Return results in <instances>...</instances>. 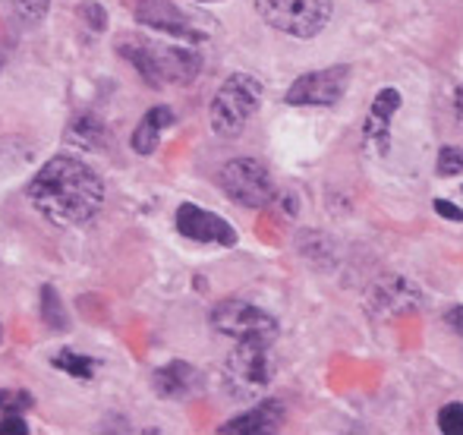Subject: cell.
<instances>
[{
	"mask_svg": "<svg viewBox=\"0 0 463 435\" xmlns=\"http://www.w3.org/2000/svg\"><path fill=\"white\" fill-rule=\"evenodd\" d=\"M29 203L51 224H86L101 212L104 184L86 161L73 158V155H54L32 177Z\"/></svg>",
	"mask_w": 463,
	"mask_h": 435,
	"instance_id": "obj_1",
	"label": "cell"
},
{
	"mask_svg": "<svg viewBox=\"0 0 463 435\" xmlns=\"http://www.w3.org/2000/svg\"><path fill=\"white\" fill-rule=\"evenodd\" d=\"M120 54L139 70L148 86H184L199 76V54L193 48H174V44L146 42V38H127L120 42Z\"/></svg>",
	"mask_w": 463,
	"mask_h": 435,
	"instance_id": "obj_2",
	"label": "cell"
},
{
	"mask_svg": "<svg viewBox=\"0 0 463 435\" xmlns=\"http://www.w3.org/2000/svg\"><path fill=\"white\" fill-rule=\"evenodd\" d=\"M262 101V82L250 73H233L221 82V89L212 99V129L221 139H233L246 129L252 114Z\"/></svg>",
	"mask_w": 463,
	"mask_h": 435,
	"instance_id": "obj_3",
	"label": "cell"
},
{
	"mask_svg": "<svg viewBox=\"0 0 463 435\" xmlns=\"http://www.w3.org/2000/svg\"><path fill=\"white\" fill-rule=\"evenodd\" d=\"M275 375V356H271V341H237L224 363V385L233 398H256L269 388Z\"/></svg>",
	"mask_w": 463,
	"mask_h": 435,
	"instance_id": "obj_4",
	"label": "cell"
},
{
	"mask_svg": "<svg viewBox=\"0 0 463 435\" xmlns=\"http://www.w3.org/2000/svg\"><path fill=\"white\" fill-rule=\"evenodd\" d=\"M256 10L284 35L316 38L331 19V0H256Z\"/></svg>",
	"mask_w": 463,
	"mask_h": 435,
	"instance_id": "obj_5",
	"label": "cell"
},
{
	"mask_svg": "<svg viewBox=\"0 0 463 435\" xmlns=\"http://www.w3.org/2000/svg\"><path fill=\"white\" fill-rule=\"evenodd\" d=\"M218 184L227 199L243 209H265L275 199V184L265 165L256 158H233L218 171Z\"/></svg>",
	"mask_w": 463,
	"mask_h": 435,
	"instance_id": "obj_6",
	"label": "cell"
},
{
	"mask_svg": "<svg viewBox=\"0 0 463 435\" xmlns=\"http://www.w3.org/2000/svg\"><path fill=\"white\" fill-rule=\"evenodd\" d=\"M212 326L214 331H221V335L233 337V341H250V337H256V341L275 344V337H278L275 316H269L265 309L252 307V303H246V300H233V297L212 309Z\"/></svg>",
	"mask_w": 463,
	"mask_h": 435,
	"instance_id": "obj_7",
	"label": "cell"
},
{
	"mask_svg": "<svg viewBox=\"0 0 463 435\" xmlns=\"http://www.w3.org/2000/svg\"><path fill=\"white\" fill-rule=\"evenodd\" d=\"M350 86V67L337 63V67L312 70V73L299 76L290 89H287L284 101L293 108H331L344 99Z\"/></svg>",
	"mask_w": 463,
	"mask_h": 435,
	"instance_id": "obj_8",
	"label": "cell"
},
{
	"mask_svg": "<svg viewBox=\"0 0 463 435\" xmlns=\"http://www.w3.org/2000/svg\"><path fill=\"white\" fill-rule=\"evenodd\" d=\"M136 19H139L142 25H148V29L165 32V35L180 38V42H186V44H199L202 38H205V32L195 29L193 19H189L177 4H171V0H139Z\"/></svg>",
	"mask_w": 463,
	"mask_h": 435,
	"instance_id": "obj_9",
	"label": "cell"
},
{
	"mask_svg": "<svg viewBox=\"0 0 463 435\" xmlns=\"http://www.w3.org/2000/svg\"><path fill=\"white\" fill-rule=\"evenodd\" d=\"M177 231L184 233L186 240H195V243H214V246H233L237 243V231L227 224L221 215L214 212H205L193 203H184L177 209Z\"/></svg>",
	"mask_w": 463,
	"mask_h": 435,
	"instance_id": "obj_10",
	"label": "cell"
},
{
	"mask_svg": "<svg viewBox=\"0 0 463 435\" xmlns=\"http://www.w3.org/2000/svg\"><path fill=\"white\" fill-rule=\"evenodd\" d=\"M284 404L280 401H259L252 411L240 413V417L227 420L224 426H218L221 435H269L278 432L284 426Z\"/></svg>",
	"mask_w": 463,
	"mask_h": 435,
	"instance_id": "obj_11",
	"label": "cell"
},
{
	"mask_svg": "<svg viewBox=\"0 0 463 435\" xmlns=\"http://www.w3.org/2000/svg\"><path fill=\"white\" fill-rule=\"evenodd\" d=\"M397 108H401V92L397 89H382L372 99V108L363 123V139L372 142L378 152H388L391 146V120H394Z\"/></svg>",
	"mask_w": 463,
	"mask_h": 435,
	"instance_id": "obj_12",
	"label": "cell"
},
{
	"mask_svg": "<svg viewBox=\"0 0 463 435\" xmlns=\"http://www.w3.org/2000/svg\"><path fill=\"white\" fill-rule=\"evenodd\" d=\"M422 303L420 290L413 288L403 278H388L384 284H378V290L369 297V307L375 309L378 316H391V313H407V309H416Z\"/></svg>",
	"mask_w": 463,
	"mask_h": 435,
	"instance_id": "obj_13",
	"label": "cell"
},
{
	"mask_svg": "<svg viewBox=\"0 0 463 435\" xmlns=\"http://www.w3.org/2000/svg\"><path fill=\"white\" fill-rule=\"evenodd\" d=\"M152 385H155V392H158L161 398L180 401V398H186V394H193L195 388H199V373H195L189 363L174 360V363H167V366L155 369Z\"/></svg>",
	"mask_w": 463,
	"mask_h": 435,
	"instance_id": "obj_14",
	"label": "cell"
},
{
	"mask_svg": "<svg viewBox=\"0 0 463 435\" xmlns=\"http://www.w3.org/2000/svg\"><path fill=\"white\" fill-rule=\"evenodd\" d=\"M174 110L167 108V105H158V108H152L146 117H142V123L133 129V152L136 155H152L155 148H158V142H161V133H165L167 127H174Z\"/></svg>",
	"mask_w": 463,
	"mask_h": 435,
	"instance_id": "obj_15",
	"label": "cell"
},
{
	"mask_svg": "<svg viewBox=\"0 0 463 435\" xmlns=\"http://www.w3.org/2000/svg\"><path fill=\"white\" fill-rule=\"evenodd\" d=\"M51 363H54V369H61V373L73 375V379H80V382L95 379V373H98V360L80 354V350H57V354L51 356Z\"/></svg>",
	"mask_w": 463,
	"mask_h": 435,
	"instance_id": "obj_16",
	"label": "cell"
},
{
	"mask_svg": "<svg viewBox=\"0 0 463 435\" xmlns=\"http://www.w3.org/2000/svg\"><path fill=\"white\" fill-rule=\"evenodd\" d=\"M42 319L48 322V326L54 328V331L70 328L67 309H63L61 297H57V290L51 288V284H44V288H42Z\"/></svg>",
	"mask_w": 463,
	"mask_h": 435,
	"instance_id": "obj_17",
	"label": "cell"
},
{
	"mask_svg": "<svg viewBox=\"0 0 463 435\" xmlns=\"http://www.w3.org/2000/svg\"><path fill=\"white\" fill-rule=\"evenodd\" d=\"M70 142H76V146L82 148H92L101 142V123L95 120V117H80V120L73 123V129H70Z\"/></svg>",
	"mask_w": 463,
	"mask_h": 435,
	"instance_id": "obj_18",
	"label": "cell"
},
{
	"mask_svg": "<svg viewBox=\"0 0 463 435\" xmlns=\"http://www.w3.org/2000/svg\"><path fill=\"white\" fill-rule=\"evenodd\" d=\"M435 171H439V177H458V174H463V148L458 146L441 148L439 161H435Z\"/></svg>",
	"mask_w": 463,
	"mask_h": 435,
	"instance_id": "obj_19",
	"label": "cell"
},
{
	"mask_svg": "<svg viewBox=\"0 0 463 435\" xmlns=\"http://www.w3.org/2000/svg\"><path fill=\"white\" fill-rule=\"evenodd\" d=\"M439 430L445 435H463V404H448L439 413Z\"/></svg>",
	"mask_w": 463,
	"mask_h": 435,
	"instance_id": "obj_20",
	"label": "cell"
},
{
	"mask_svg": "<svg viewBox=\"0 0 463 435\" xmlns=\"http://www.w3.org/2000/svg\"><path fill=\"white\" fill-rule=\"evenodd\" d=\"M13 13L23 19H29V23H35V19H42L44 13L51 10V0H10Z\"/></svg>",
	"mask_w": 463,
	"mask_h": 435,
	"instance_id": "obj_21",
	"label": "cell"
},
{
	"mask_svg": "<svg viewBox=\"0 0 463 435\" xmlns=\"http://www.w3.org/2000/svg\"><path fill=\"white\" fill-rule=\"evenodd\" d=\"M32 407L29 392H0V413H23Z\"/></svg>",
	"mask_w": 463,
	"mask_h": 435,
	"instance_id": "obj_22",
	"label": "cell"
},
{
	"mask_svg": "<svg viewBox=\"0 0 463 435\" xmlns=\"http://www.w3.org/2000/svg\"><path fill=\"white\" fill-rule=\"evenodd\" d=\"M80 19L89 25V29L101 32V29H104V23H108V13H104L98 4H82V6H80Z\"/></svg>",
	"mask_w": 463,
	"mask_h": 435,
	"instance_id": "obj_23",
	"label": "cell"
},
{
	"mask_svg": "<svg viewBox=\"0 0 463 435\" xmlns=\"http://www.w3.org/2000/svg\"><path fill=\"white\" fill-rule=\"evenodd\" d=\"M0 435H29V426H25L23 413H4V420H0Z\"/></svg>",
	"mask_w": 463,
	"mask_h": 435,
	"instance_id": "obj_24",
	"label": "cell"
},
{
	"mask_svg": "<svg viewBox=\"0 0 463 435\" xmlns=\"http://www.w3.org/2000/svg\"><path fill=\"white\" fill-rule=\"evenodd\" d=\"M432 209H435V215H441L448 221H460V224H463V209H460V205L448 203V199H435Z\"/></svg>",
	"mask_w": 463,
	"mask_h": 435,
	"instance_id": "obj_25",
	"label": "cell"
},
{
	"mask_svg": "<svg viewBox=\"0 0 463 435\" xmlns=\"http://www.w3.org/2000/svg\"><path fill=\"white\" fill-rule=\"evenodd\" d=\"M448 326H451V328L463 337V307L448 309Z\"/></svg>",
	"mask_w": 463,
	"mask_h": 435,
	"instance_id": "obj_26",
	"label": "cell"
},
{
	"mask_svg": "<svg viewBox=\"0 0 463 435\" xmlns=\"http://www.w3.org/2000/svg\"><path fill=\"white\" fill-rule=\"evenodd\" d=\"M454 108H458V117L463 120V86H458V95H454Z\"/></svg>",
	"mask_w": 463,
	"mask_h": 435,
	"instance_id": "obj_27",
	"label": "cell"
},
{
	"mask_svg": "<svg viewBox=\"0 0 463 435\" xmlns=\"http://www.w3.org/2000/svg\"><path fill=\"white\" fill-rule=\"evenodd\" d=\"M202 4H208V0H202Z\"/></svg>",
	"mask_w": 463,
	"mask_h": 435,
	"instance_id": "obj_28",
	"label": "cell"
}]
</instances>
